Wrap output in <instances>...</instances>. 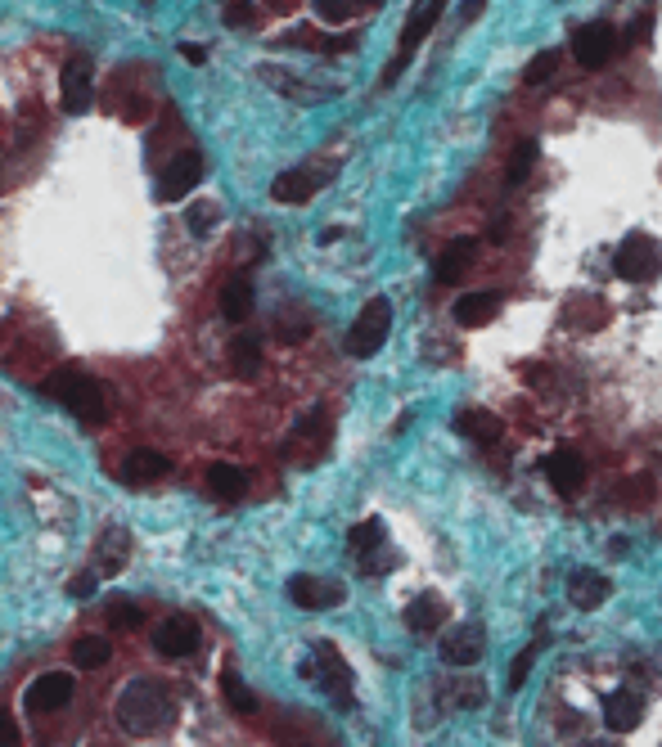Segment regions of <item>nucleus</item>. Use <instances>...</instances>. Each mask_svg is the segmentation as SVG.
I'll return each mask as SVG.
<instances>
[{
  "label": "nucleus",
  "instance_id": "obj_17",
  "mask_svg": "<svg viewBox=\"0 0 662 747\" xmlns=\"http://www.w3.org/2000/svg\"><path fill=\"white\" fill-rule=\"evenodd\" d=\"M541 468L554 482V491H563V495H577L581 482H586V459H581L577 450H554V455H545Z\"/></svg>",
  "mask_w": 662,
  "mask_h": 747
},
{
  "label": "nucleus",
  "instance_id": "obj_25",
  "mask_svg": "<svg viewBox=\"0 0 662 747\" xmlns=\"http://www.w3.org/2000/svg\"><path fill=\"white\" fill-rule=\"evenodd\" d=\"M455 428L464 432V437H473V441H500V432H505V423L496 419L491 410H460L455 414Z\"/></svg>",
  "mask_w": 662,
  "mask_h": 747
},
{
  "label": "nucleus",
  "instance_id": "obj_41",
  "mask_svg": "<svg viewBox=\"0 0 662 747\" xmlns=\"http://www.w3.org/2000/svg\"><path fill=\"white\" fill-rule=\"evenodd\" d=\"M181 54L194 63V68H199V63H208V50H203V45H194V41H185V45H181Z\"/></svg>",
  "mask_w": 662,
  "mask_h": 747
},
{
  "label": "nucleus",
  "instance_id": "obj_9",
  "mask_svg": "<svg viewBox=\"0 0 662 747\" xmlns=\"http://www.w3.org/2000/svg\"><path fill=\"white\" fill-rule=\"evenodd\" d=\"M73 693H77L73 671H46V675H37V680L28 684L23 707H28L32 716H50V711H64L68 702H73Z\"/></svg>",
  "mask_w": 662,
  "mask_h": 747
},
{
  "label": "nucleus",
  "instance_id": "obj_31",
  "mask_svg": "<svg viewBox=\"0 0 662 747\" xmlns=\"http://www.w3.org/2000/svg\"><path fill=\"white\" fill-rule=\"evenodd\" d=\"M536 140H518L514 144V153H509V167H505V180L509 185H523L527 176H532V167H536Z\"/></svg>",
  "mask_w": 662,
  "mask_h": 747
},
{
  "label": "nucleus",
  "instance_id": "obj_8",
  "mask_svg": "<svg viewBox=\"0 0 662 747\" xmlns=\"http://www.w3.org/2000/svg\"><path fill=\"white\" fill-rule=\"evenodd\" d=\"M442 9H446V0H424V5H415V14H410V23H406V32H401V45H397V59L388 63V72H383V86H392V81L401 77V68L410 63V54L419 50V41H424L428 32H433V23L442 18Z\"/></svg>",
  "mask_w": 662,
  "mask_h": 747
},
{
  "label": "nucleus",
  "instance_id": "obj_12",
  "mask_svg": "<svg viewBox=\"0 0 662 747\" xmlns=\"http://www.w3.org/2000/svg\"><path fill=\"white\" fill-rule=\"evenodd\" d=\"M325 180H329V171H307V167L280 171V176L271 180V198H275V203H284V207H298V203H307Z\"/></svg>",
  "mask_w": 662,
  "mask_h": 747
},
{
  "label": "nucleus",
  "instance_id": "obj_7",
  "mask_svg": "<svg viewBox=\"0 0 662 747\" xmlns=\"http://www.w3.org/2000/svg\"><path fill=\"white\" fill-rule=\"evenodd\" d=\"M91 99H95V63L86 54H73L64 63V72H59V104H64V113L82 117L91 108Z\"/></svg>",
  "mask_w": 662,
  "mask_h": 747
},
{
  "label": "nucleus",
  "instance_id": "obj_37",
  "mask_svg": "<svg viewBox=\"0 0 662 747\" xmlns=\"http://www.w3.org/2000/svg\"><path fill=\"white\" fill-rule=\"evenodd\" d=\"M257 23V9L248 0H230L226 5V27H253Z\"/></svg>",
  "mask_w": 662,
  "mask_h": 747
},
{
  "label": "nucleus",
  "instance_id": "obj_32",
  "mask_svg": "<svg viewBox=\"0 0 662 747\" xmlns=\"http://www.w3.org/2000/svg\"><path fill=\"white\" fill-rule=\"evenodd\" d=\"M347 545H352V554L370 558L374 549L383 545V522H379V518H365V522H356V527H352V536H347Z\"/></svg>",
  "mask_w": 662,
  "mask_h": 747
},
{
  "label": "nucleus",
  "instance_id": "obj_11",
  "mask_svg": "<svg viewBox=\"0 0 662 747\" xmlns=\"http://www.w3.org/2000/svg\"><path fill=\"white\" fill-rule=\"evenodd\" d=\"M154 653L158 657H190L199 653V626L190 617H167L154 626Z\"/></svg>",
  "mask_w": 662,
  "mask_h": 747
},
{
  "label": "nucleus",
  "instance_id": "obj_20",
  "mask_svg": "<svg viewBox=\"0 0 662 747\" xmlns=\"http://www.w3.org/2000/svg\"><path fill=\"white\" fill-rule=\"evenodd\" d=\"M500 302H505V297L491 293V288H487V293H464L460 302H455V324H464V329H482V324L496 320Z\"/></svg>",
  "mask_w": 662,
  "mask_h": 747
},
{
  "label": "nucleus",
  "instance_id": "obj_13",
  "mask_svg": "<svg viewBox=\"0 0 662 747\" xmlns=\"http://www.w3.org/2000/svg\"><path fill=\"white\" fill-rule=\"evenodd\" d=\"M473 261H478V239H473V234H460V239H451V243L442 248V257L433 261L437 284H460V279L469 275Z\"/></svg>",
  "mask_w": 662,
  "mask_h": 747
},
{
  "label": "nucleus",
  "instance_id": "obj_5",
  "mask_svg": "<svg viewBox=\"0 0 662 747\" xmlns=\"http://www.w3.org/2000/svg\"><path fill=\"white\" fill-rule=\"evenodd\" d=\"M613 270H617V279H626V284H649V279H658V270H662V248L649 239V234H626L617 257H613Z\"/></svg>",
  "mask_w": 662,
  "mask_h": 747
},
{
  "label": "nucleus",
  "instance_id": "obj_23",
  "mask_svg": "<svg viewBox=\"0 0 662 747\" xmlns=\"http://www.w3.org/2000/svg\"><path fill=\"white\" fill-rule=\"evenodd\" d=\"M442 621H446V603L437 599V594H419V599L406 608V626L415 630V635H433Z\"/></svg>",
  "mask_w": 662,
  "mask_h": 747
},
{
  "label": "nucleus",
  "instance_id": "obj_3",
  "mask_svg": "<svg viewBox=\"0 0 662 747\" xmlns=\"http://www.w3.org/2000/svg\"><path fill=\"white\" fill-rule=\"evenodd\" d=\"M388 329H392V302L388 297H370L361 306V315L352 320V329H347V356L370 360L388 342Z\"/></svg>",
  "mask_w": 662,
  "mask_h": 747
},
{
  "label": "nucleus",
  "instance_id": "obj_6",
  "mask_svg": "<svg viewBox=\"0 0 662 747\" xmlns=\"http://www.w3.org/2000/svg\"><path fill=\"white\" fill-rule=\"evenodd\" d=\"M203 171H208V162H203V153H199V149L176 153V158L163 167L158 185H154L158 203H176V198H185V194H190V189L203 180Z\"/></svg>",
  "mask_w": 662,
  "mask_h": 747
},
{
  "label": "nucleus",
  "instance_id": "obj_21",
  "mask_svg": "<svg viewBox=\"0 0 662 747\" xmlns=\"http://www.w3.org/2000/svg\"><path fill=\"white\" fill-rule=\"evenodd\" d=\"M208 491L217 495V500H244L248 473H244L239 464H226V459H217V464L208 468Z\"/></svg>",
  "mask_w": 662,
  "mask_h": 747
},
{
  "label": "nucleus",
  "instance_id": "obj_16",
  "mask_svg": "<svg viewBox=\"0 0 662 747\" xmlns=\"http://www.w3.org/2000/svg\"><path fill=\"white\" fill-rule=\"evenodd\" d=\"M167 473H172V455H163V450H154V446H136L122 459V482H131V486L163 482Z\"/></svg>",
  "mask_w": 662,
  "mask_h": 747
},
{
  "label": "nucleus",
  "instance_id": "obj_40",
  "mask_svg": "<svg viewBox=\"0 0 662 747\" xmlns=\"http://www.w3.org/2000/svg\"><path fill=\"white\" fill-rule=\"evenodd\" d=\"M10 743H19V725L10 716H0V747H10Z\"/></svg>",
  "mask_w": 662,
  "mask_h": 747
},
{
  "label": "nucleus",
  "instance_id": "obj_18",
  "mask_svg": "<svg viewBox=\"0 0 662 747\" xmlns=\"http://www.w3.org/2000/svg\"><path fill=\"white\" fill-rule=\"evenodd\" d=\"M613 594V581H608L604 572H595V567H581V572H572L568 576V599L577 603V608H586V612H595L599 603Z\"/></svg>",
  "mask_w": 662,
  "mask_h": 747
},
{
  "label": "nucleus",
  "instance_id": "obj_4",
  "mask_svg": "<svg viewBox=\"0 0 662 747\" xmlns=\"http://www.w3.org/2000/svg\"><path fill=\"white\" fill-rule=\"evenodd\" d=\"M302 675H307V680H316L320 689H325L329 698H334V707H338V711H352V707H356L352 671H347L343 653H338L334 644H320V648H316V657H311V662L302 666Z\"/></svg>",
  "mask_w": 662,
  "mask_h": 747
},
{
  "label": "nucleus",
  "instance_id": "obj_34",
  "mask_svg": "<svg viewBox=\"0 0 662 747\" xmlns=\"http://www.w3.org/2000/svg\"><path fill=\"white\" fill-rule=\"evenodd\" d=\"M541 648H545V635H536L532 644H527L523 653L509 662V689H523V684H527V671H532V662L541 657Z\"/></svg>",
  "mask_w": 662,
  "mask_h": 747
},
{
  "label": "nucleus",
  "instance_id": "obj_39",
  "mask_svg": "<svg viewBox=\"0 0 662 747\" xmlns=\"http://www.w3.org/2000/svg\"><path fill=\"white\" fill-rule=\"evenodd\" d=\"M100 581H104L100 572H86V576H77V581L68 585V594H73V599H91V594L100 590Z\"/></svg>",
  "mask_w": 662,
  "mask_h": 747
},
{
  "label": "nucleus",
  "instance_id": "obj_42",
  "mask_svg": "<svg viewBox=\"0 0 662 747\" xmlns=\"http://www.w3.org/2000/svg\"><path fill=\"white\" fill-rule=\"evenodd\" d=\"M649 23H653L649 14H640V18H635V23H631V41H649Z\"/></svg>",
  "mask_w": 662,
  "mask_h": 747
},
{
  "label": "nucleus",
  "instance_id": "obj_36",
  "mask_svg": "<svg viewBox=\"0 0 662 747\" xmlns=\"http://www.w3.org/2000/svg\"><path fill=\"white\" fill-rule=\"evenodd\" d=\"M217 203H194L190 212H185V230L194 234V239H208V230L217 225Z\"/></svg>",
  "mask_w": 662,
  "mask_h": 747
},
{
  "label": "nucleus",
  "instance_id": "obj_28",
  "mask_svg": "<svg viewBox=\"0 0 662 747\" xmlns=\"http://www.w3.org/2000/svg\"><path fill=\"white\" fill-rule=\"evenodd\" d=\"M284 45H302V50H320V54H347V50H356V36H320V32L298 27V32L284 36Z\"/></svg>",
  "mask_w": 662,
  "mask_h": 747
},
{
  "label": "nucleus",
  "instance_id": "obj_14",
  "mask_svg": "<svg viewBox=\"0 0 662 747\" xmlns=\"http://www.w3.org/2000/svg\"><path fill=\"white\" fill-rule=\"evenodd\" d=\"M482 648H487V630L473 626V621H464V626H455L451 635H442V662H451V666H478Z\"/></svg>",
  "mask_w": 662,
  "mask_h": 747
},
{
  "label": "nucleus",
  "instance_id": "obj_43",
  "mask_svg": "<svg viewBox=\"0 0 662 747\" xmlns=\"http://www.w3.org/2000/svg\"><path fill=\"white\" fill-rule=\"evenodd\" d=\"M482 14V0H469V5L460 9V18H478Z\"/></svg>",
  "mask_w": 662,
  "mask_h": 747
},
{
  "label": "nucleus",
  "instance_id": "obj_10",
  "mask_svg": "<svg viewBox=\"0 0 662 747\" xmlns=\"http://www.w3.org/2000/svg\"><path fill=\"white\" fill-rule=\"evenodd\" d=\"M617 45H622V36H617L613 23H586L572 32V54H577L581 68H604V63H613Z\"/></svg>",
  "mask_w": 662,
  "mask_h": 747
},
{
  "label": "nucleus",
  "instance_id": "obj_38",
  "mask_svg": "<svg viewBox=\"0 0 662 747\" xmlns=\"http://www.w3.org/2000/svg\"><path fill=\"white\" fill-rule=\"evenodd\" d=\"M356 0H316V14L325 18V23H343L347 14H352Z\"/></svg>",
  "mask_w": 662,
  "mask_h": 747
},
{
  "label": "nucleus",
  "instance_id": "obj_1",
  "mask_svg": "<svg viewBox=\"0 0 662 747\" xmlns=\"http://www.w3.org/2000/svg\"><path fill=\"white\" fill-rule=\"evenodd\" d=\"M176 720V698L167 684L158 680H131L118 693V725L136 738H149Z\"/></svg>",
  "mask_w": 662,
  "mask_h": 747
},
{
  "label": "nucleus",
  "instance_id": "obj_33",
  "mask_svg": "<svg viewBox=\"0 0 662 747\" xmlns=\"http://www.w3.org/2000/svg\"><path fill=\"white\" fill-rule=\"evenodd\" d=\"M145 621V608L136 599H113L109 603V630H140Z\"/></svg>",
  "mask_w": 662,
  "mask_h": 747
},
{
  "label": "nucleus",
  "instance_id": "obj_35",
  "mask_svg": "<svg viewBox=\"0 0 662 747\" xmlns=\"http://www.w3.org/2000/svg\"><path fill=\"white\" fill-rule=\"evenodd\" d=\"M554 72H559V50H541V54H536V59L523 68V81H527V86H545Z\"/></svg>",
  "mask_w": 662,
  "mask_h": 747
},
{
  "label": "nucleus",
  "instance_id": "obj_15",
  "mask_svg": "<svg viewBox=\"0 0 662 747\" xmlns=\"http://www.w3.org/2000/svg\"><path fill=\"white\" fill-rule=\"evenodd\" d=\"M289 599L298 603V608H307V612H316V608H334V603H343L347 599V590L338 581H320V576H293L289 581Z\"/></svg>",
  "mask_w": 662,
  "mask_h": 747
},
{
  "label": "nucleus",
  "instance_id": "obj_26",
  "mask_svg": "<svg viewBox=\"0 0 662 747\" xmlns=\"http://www.w3.org/2000/svg\"><path fill=\"white\" fill-rule=\"evenodd\" d=\"M230 369H235L239 378L262 374V342H257L253 333H239V338L230 342Z\"/></svg>",
  "mask_w": 662,
  "mask_h": 747
},
{
  "label": "nucleus",
  "instance_id": "obj_29",
  "mask_svg": "<svg viewBox=\"0 0 662 747\" xmlns=\"http://www.w3.org/2000/svg\"><path fill=\"white\" fill-rule=\"evenodd\" d=\"M122 563H127V531L113 527L109 536H104L100 554H95V572H100V576H118Z\"/></svg>",
  "mask_w": 662,
  "mask_h": 747
},
{
  "label": "nucleus",
  "instance_id": "obj_19",
  "mask_svg": "<svg viewBox=\"0 0 662 747\" xmlns=\"http://www.w3.org/2000/svg\"><path fill=\"white\" fill-rule=\"evenodd\" d=\"M640 716H644L640 693L617 689V693H608V698H604V725L613 729V734H631V729L640 725Z\"/></svg>",
  "mask_w": 662,
  "mask_h": 747
},
{
  "label": "nucleus",
  "instance_id": "obj_2",
  "mask_svg": "<svg viewBox=\"0 0 662 747\" xmlns=\"http://www.w3.org/2000/svg\"><path fill=\"white\" fill-rule=\"evenodd\" d=\"M46 392L55 396L59 405H68V410H73L77 419L86 423V428H104V423H109L104 387H100V378H91L86 369H77V365L55 369V374L46 378Z\"/></svg>",
  "mask_w": 662,
  "mask_h": 747
},
{
  "label": "nucleus",
  "instance_id": "obj_27",
  "mask_svg": "<svg viewBox=\"0 0 662 747\" xmlns=\"http://www.w3.org/2000/svg\"><path fill=\"white\" fill-rule=\"evenodd\" d=\"M109 657H113L109 635H82L73 644V666H77V671H100Z\"/></svg>",
  "mask_w": 662,
  "mask_h": 747
},
{
  "label": "nucleus",
  "instance_id": "obj_30",
  "mask_svg": "<svg viewBox=\"0 0 662 747\" xmlns=\"http://www.w3.org/2000/svg\"><path fill=\"white\" fill-rule=\"evenodd\" d=\"M221 693H226V702H230V711H239V716H253L257 711V693L248 689L244 680H239V671H221Z\"/></svg>",
  "mask_w": 662,
  "mask_h": 747
},
{
  "label": "nucleus",
  "instance_id": "obj_24",
  "mask_svg": "<svg viewBox=\"0 0 662 747\" xmlns=\"http://www.w3.org/2000/svg\"><path fill=\"white\" fill-rule=\"evenodd\" d=\"M262 81H271L275 90H284L289 99H302V104H316V99L334 95L329 86H307V81H298L293 72H284V68H262Z\"/></svg>",
  "mask_w": 662,
  "mask_h": 747
},
{
  "label": "nucleus",
  "instance_id": "obj_22",
  "mask_svg": "<svg viewBox=\"0 0 662 747\" xmlns=\"http://www.w3.org/2000/svg\"><path fill=\"white\" fill-rule=\"evenodd\" d=\"M221 315L230 324H244L253 315V279L248 275H235L226 288H221Z\"/></svg>",
  "mask_w": 662,
  "mask_h": 747
}]
</instances>
